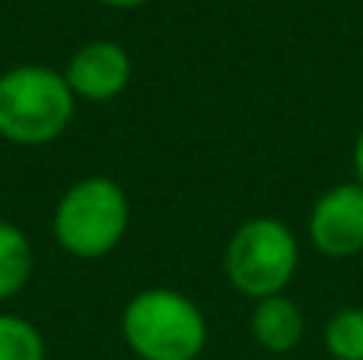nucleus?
I'll return each instance as SVG.
<instances>
[{"label":"nucleus","instance_id":"1","mask_svg":"<svg viewBox=\"0 0 363 360\" xmlns=\"http://www.w3.org/2000/svg\"><path fill=\"white\" fill-rule=\"evenodd\" d=\"M74 118V93L64 74L23 64L0 74V137L38 147L61 137Z\"/></svg>","mask_w":363,"mask_h":360},{"label":"nucleus","instance_id":"2","mask_svg":"<svg viewBox=\"0 0 363 360\" xmlns=\"http://www.w3.org/2000/svg\"><path fill=\"white\" fill-rule=\"evenodd\" d=\"M128 348L140 360H194L207 344V319L185 293L153 287L125 306Z\"/></svg>","mask_w":363,"mask_h":360},{"label":"nucleus","instance_id":"3","mask_svg":"<svg viewBox=\"0 0 363 360\" xmlns=\"http://www.w3.org/2000/svg\"><path fill=\"white\" fill-rule=\"evenodd\" d=\"M131 220L128 195L106 176L80 179L55 210V236L77 259H102L121 242Z\"/></svg>","mask_w":363,"mask_h":360},{"label":"nucleus","instance_id":"4","mask_svg":"<svg viewBox=\"0 0 363 360\" xmlns=\"http://www.w3.org/2000/svg\"><path fill=\"white\" fill-rule=\"evenodd\" d=\"M300 261V246L287 223L274 217L245 220L233 233L223 255V268L230 284L245 297H274L290 284Z\"/></svg>","mask_w":363,"mask_h":360},{"label":"nucleus","instance_id":"5","mask_svg":"<svg viewBox=\"0 0 363 360\" xmlns=\"http://www.w3.org/2000/svg\"><path fill=\"white\" fill-rule=\"evenodd\" d=\"M313 246L328 259H351L363 252V185L347 182L315 201L309 214Z\"/></svg>","mask_w":363,"mask_h":360},{"label":"nucleus","instance_id":"6","mask_svg":"<svg viewBox=\"0 0 363 360\" xmlns=\"http://www.w3.org/2000/svg\"><path fill=\"white\" fill-rule=\"evenodd\" d=\"M64 80L74 99L80 96L86 102H108L131 83V57L118 42H89L74 51Z\"/></svg>","mask_w":363,"mask_h":360},{"label":"nucleus","instance_id":"7","mask_svg":"<svg viewBox=\"0 0 363 360\" xmlns=\"http://www.w3.org/2000/svg\"><path fill=\"white\" fill-rule=\"evenodd\" d=\"M252 335L264 351H274V354L296 348L303 338L300 306L294 300H287L284 293L258 300L255 310H252Z\"/></svg>","mask_w":363,"mask_h":360},{"label":"nucleus","instance_id":"8","mask_svg":"<svg viewBox=\"0 0 363 360\" xmlns=\"http://www.w3.org/2000/svg\"><path fill=\"white\" fill-rule=\"evenodd\" d=\"M32 246L16 223L0 220V300H10L29 284Z\"/></svg>","mask_w":363,"mask_h":360},{"label":"nucleus","instance_id":"9","mask_svg":"<svg viewBox=\"0 0 363 360\" xmlns=\"http://www.w3.org/2000/svg\"><path fill=\"white\" fill-rule=\"evenodd\" d=\"M325 348L335 360H363V306H347L328 319Z\"/></svg>","mask_w":363,"mask_h":360},{"label":"nucleus","instance_id":"10","mask_svg":"<svg viewBox=\"0 0 363 360\" xmlns=\"http://www.w3.org/2000/svg\"><path fill=\"white\" fill-rule=\"evenodd\" d=\"M0 360H45L42 332L26 319L0 313Z\"/></svg>","mask_w":363,"mask_h":360},{"label":"nucleus","instance_id":"11","mask_svg":"<svg viewBox=\"0 0 363 360\" xmlns=\"http://www.w3.org/2000/svg\"><path fill=\"white\" fill-rule=\"evenodd\" d=\"M354 169H357V179H360V185H363V131H360L357 144H354Z\"/></svg>","mask_w":363,"mask_h":360},{"label":"nucleus","instance_id":"12","mask_svg":"<svg viewBox=\"0 0 363 360\" xmlns=\"http://www.w3.org/2000/svg\"><path fill=\"white\" fill-rule=\"evenodd\" d=\"M106 6H115V10H134V6H144L147 0H99Z\"/></svg>","mask_w":363,"mask_h":360}]
</instances>
